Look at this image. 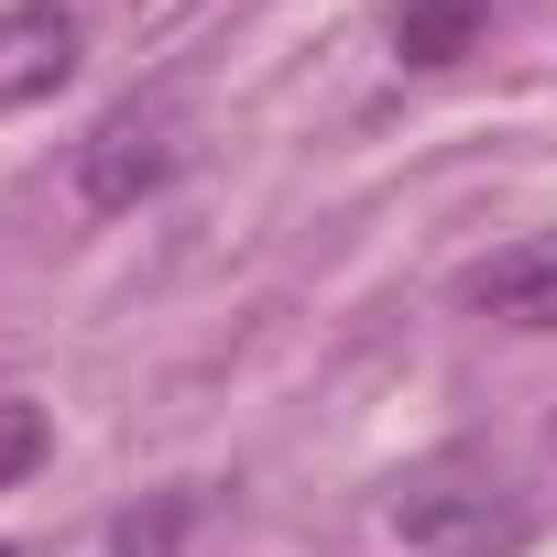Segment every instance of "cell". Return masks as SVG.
Segmentation results:
<instances>
[{
  "label": "cell",
  "instance_id": "cell-1",
  "mask_svg": "<svg viewBox=\"0 0 557 557\" xmlns=\"http://www.w3.org/2000/svg\"><path fill=\"white\" fill-rule=\"evenodd\" d=\"M383 524L416 557H492L524 524V503H513V481H503L492 448H426L416 470L383 481Z\"/></svg>",
  "mask_w": 557,
  "mask_h": 557
},
{
  "label": "cell",
  "instance_id": "cell-2",
  "mask_svg": "<svg viewBox=\"0 0 557 557\" xmlns=\"http://www.w3.org/2000/svg\"><path fill=\"white\" fill-rule=\"evenodd\" d=\"M175 164H186V110H175V99H121V110H99L88 143L66 153V186H77L88 219H121V208L164 197Z\"/></svg>",
  "mask_w": 557,
  "mask_h": 557
},
{
  "label": "cell",
  "instance_id": "cell-3",
  "mask_svg": "<svg viewBox=\"0 0 557 557\" xmlns=\"http://www.w3.org/2000/svg\"><path fill=\"white\" fill-rule=\"evenodd\" d=\"M77 55H88V34H77L66 0H12V12H0V121L45 110L77 77Z\"/></svg>",
  "mask_w": 557,
  "mask_h": 557
},
{
  "label": "cell",
  "instance_id": "cell-4",
  "mask_svg": "<svg viewBox=\"0 0 557 557\" xmlns=\"http://www.w3.org/2000/svg\"><path fill=\"white\" fill-rule=\"evenodd\" d=\"M492 329H557V230H524L503 240L492 262H470V285H459Z\"/></svg>",
  "mask_w": 557,
  "mask_h": 557
},
{
  "label": "cell",
  "instance_id": "cell-5",
  "mask_svg": "<svg viewBox=\"0 0 557 557\" xmlns=\"http://www.w3.org/2000/svg\"><path fill=\"white\" fill-rule=\"evenodd\" d=\"M492 23V0H394V55L405 66H459Z\"/></svg>",
  "mask_w": 557,
  "mask_h": 557
},
{
  "label": "cell",
  "instance_id": "cell-6",
  "mask_svg": "<svg viewBox=\"0 0 557 557\" xmlns=\"http://www.w3.org/2000/svg\"><path fill=\"white\" fill-rule=\"evenodd\" d=\"M45 459V405H23V394H0V492H12L23 470Z\"/></svg>",
  "mask_w": 557,
  "mask_h": 557
},
{
  "label": "cell",
  "instance_id": "cell-7",
  "mask_svg": "<svg viewBox=\"0 0 557 557\" xmlns=\"http://www.w3.org/2000/svg\"><path fill=\"white\" fill-rule=\"evenodd\" d=\"M0 557H23V546H0Z\"/></svg>",
  "mask_w": 557,
  "mask_h": 557
},
{
  "label": "cell",
  "instance_id": "cell-8",
  "mask_svg": "<svg viewBox=\"0 0 557 557\" xmlns=\"http://www.w3.org/2000/svg\"><path fill=\"white\" fill-rule=\"evenodd\" d=\"M546 437H557V426H546Z\"/></svg>",
  "mask_w": 557,
  "mask_h": 557
}]
</instances>
